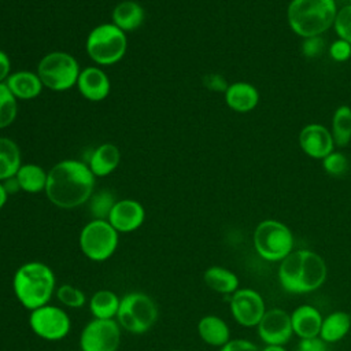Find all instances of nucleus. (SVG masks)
<instances>
[{"instance_id": "nucleus-30", "label": "nucleus", "mask_w": 351, "mask_h": 351, "mask_svg": "<svg viewBox=\"0 0 351 351\" xmlns=\"http://www.w3.org/2000/svg\"><path fill=\"white\" fill-rule=\"evenodd\" d=\"M16 97L7 88L5 82H0V129L8 128L16 118Z\"/></svg>"}, {"instance_id": "nucleus-2", "label": "nucleus", "mask_w": 351, "mask_h": 351, "mask_svg": "<svg viewBox=\"0 0 351 351\" xmlns=\"http://www.w3.org/2000/svg\"><path fill=\"white\" fill-rule=\"evenodd\" d=\"M278 281L288 293H310L321 288L328 277L324 258L311 250H293L278 265Z\"/></svg>"}, {"instance_id": "nucleus-43", "label": "nucleus", "mask_w": 351, "mask_h": 351, "mask_svg": "<svg viewBox=\"0 0 351 351\" xmlns=\"http://www.w3.org/2000/svg\"><path fill=\"white\" fill-rule=\"evenodd\" d=\"M347 1V4H351V0H346Z\"/></svg>"}, {"instance_id": "nucleus-28", "label": "nucleus", "mask_w": 351, "mask_h": 351, "mask_svg": "<svg viewBox=\"0 0 351 351\" xmlns=\"http://www.w3.org/2000/svg\"><path fill=\"white\" fill-rule=\"evenodd\" d=\"M330 133L336 147H346L351 141V107L339 106L332 117Z\"/></svg>"}, {"instance_id": "nucleus-31", "label": "nucleus", "mask_w": 351, "mask_h": 351, "mask_svg": "<svg viewBox=\"0 0 351 351\" xmlns=\"http://www.w3.org/2000/svg\"><path fill=\"white\" fill-rule=\"evenodd\" d=\"M58 300L64 307L70 308H80L86 303V296L82 289L71 285V284H62L55 291Z\"/></svg>"}, {"instance_id": "nucleus-23", "label": "nucleus", "mask_w": 351, "mask_h": 351, "mask_svg": "<svg viewBox=\"0 0 351 351\" xmlns=\"http://www.w3.org/2000/svg\"><path fill=\"white\" fill-rule=\"evenodd\" d=\"M204 284L214 292L222 295H232L240 287L237 274L222 266H210L203 273Z\"/></svg>"}, {"instance_id": "nucleus-5", "label": "nucleus", "mask_w": 351, "mask_h": 351, "mask_svg": "<svg viewBox=\"0 0 351 351\" xmlns=\"http://www.w3.org/2000/svg\"><path fill=\"white\" fill-rule=\"evenodd\" d=\"M85 49L97 66H112L126 53V33L112 22L97 25L89 32L85 40Z\"/></svg>"}, {"instance_id": "nucleus-44", "label": "nucleus", "mask_w": 351, "mask_h": 351, "mask_svg": "<svg viewBox=\"0 0 351 351\" xmlns=\"http://www.w3.org/2000/svg\"><path fill=\"white\" fill-rule=\"evenodd\" d=\"M171 351H181V350H171Z\"/></svg>"}, {"instance_id": "nucleus-27", "label": "nucleus", "mask_w": 351, "mask_h": 351, "mask_svg": "<svg viewBox=\"0 0 351 351\" xmlns=\"http://www.w3.org/2000/svg\"><path fill=\"white\" fill-rule=\"evenodd\" d=\"M22 166V156L18 144L8 137H0V182L16 174Z\"/></svg>"}, {"instance_id": "nucleus-42", "label": "nucleus", "mask_w": 351, "mask_h": 351, "mask_svg": "<svg viewBox=\"0 0 351 351\" xmlns=\"http://www.w3.org/2000/svg\"><path fill=\"white\" fill-rule=\"evenodd\" d=\"M261 351H287V348L284 346H266Z\"/></svg>"}, {"instance_id": "nucleus-6", "label": "nucleus", "mask_w": 351, "mask_h": 351, "mask_svg": "<svg viewBox=\"0 0 351 351\" xmlns=\"http://www.w3.org/2000/svg\"><path fill=\"white\" fill-rule=\"evenodd\" d=\"M252 244L262 259L280 263L293 251L295 239L292 230L284 222L263 219L254 229Z\"/></svg>"}, {"instance_id": "nucleus-29", "label": "nucleus", "mask_w": 351, "mask_h": 351, "mask_svg": "<svg viewBox=\"0 0 351 351\" xmlns=\"http://www.w3.org/2000/svg\"><path fill=\"white\" fill-rule=\"evenodd\" d=\"M115 203V195L108 189H101L92 193L90 199L88 200V208L92 219H107Z\"/></svg>"}, {"instance_id": "nucleus-19", "label": "nucleus", "mask_w": 351, "mask_h": 351, "mask_svg": "<svg viewBox=\"0 0 351 351\" xmlns=\"http://www.w3.org/2000/svg\"><path fill=\"white\" fill-rule=\"evenodd\" d=\"M7 88L16 97V100H32L43 92V82L37 73L27 70H18L10 74L5 80Z\"/></svg>"}, {"instance_id": "nucleus-41", "label": "nucleus", "mask_w": 351, "mask_h": 351, "mask_svg": "<svg viewBox=\"0 0 351 351\" xmlns=\"http://www.w3.org/2000/svg\"><path fill=\"white\" fill-rule=\"evenodd\" d=\"M7 199H8V193L3 185V182H0V210L5 206L7 203Z\"/></svg>"}, {"instance_id": "nucleus-7", "label": "nucleus", "mask_w": 351, "mask_h": 351, "mask_svg": "<svg viewBox=\"0 0 351 351\" xmlns=\"http://www.w3.org/2000/svg\"><path fill=\"white\" fill-rule=\"evenodd\" d=\"M159 315L155 300L144 292H129L121 298L117 313V322L121 329L133 335L148 332L156 322Z\"/></svg>"}, {"instance_id": "nucleus-40", "label": "nucleus", "mask_w": 351, "mask_h": 351, "mask_svg": "<svg viewBox=\"0 0 351 351\" xmlns=\"http://www.w3.org/2000/svg\"><path fill=\"white\" fill-rule=\"evenodd\" d=\"M3 185H4V188H5V191H7V193H8V195H12V193H15V192L21 191L19 184H18V181H16L15 176H14V177H11V178H7L5 181H3Z\"/></svg>"}, {"instance_id": "nucleus-37", "label": "nucleus", "mask_w": 351, "mask_h": 351, "mask_svg": "<svg viewBox=\"0 0 351 351\" xmlns=\"http://www.w3.org/2000/svg\"><path fill=\"white\" fill-rule=\"evenodd\" d=\"M296 351H328V343H325L319 336L310 339H300Z\"/></svg>"}, {"instance_id": "nucleus-25", "label": "nucleus", "mask_w": 351, "mask_h": 351, "mask_svg": "<svg viewBox=\"0 0 351 351\" xmlns=\"http://www.w3.org/2000/svg\"><path fill=\"white\" fill-rule=\"evenodd\" d=\"M119 303L121 298H118L115 292L110 289H99L89 298L88 306L93 318L114 319L117 317Z\"/></svg>"}, {"instance_id": "nucleus-16", "label": "nucleus", "mask_w": 351, "mask_h": 351, "mask_svg": "<svg viewBox=\"0 0 351 351\" xmlns=\"http://www.w3.org/2000/svg\"><path fill=\"white\" fill-rule=\"evenodd\" d=\"M75 86L84 99L101 101L110 95L111 81L99 66H88L80 71Z\"/></svg>"}, {"instance_id": "nucleus-36", "label": "nucleus", "mask_w": 351, "mask_h": 351, "mask_svg": "<svg viewBox=\"0 0 351 351\" xmlns=\"http://www.w3.org/2000/svg\"><path fill=\"white\" fill-rule=\"evenodd\" d=\"M219 351H261L259 347L247 339H230Z\"/></svg>"}, {"instance_id": "nucleus-11", "label": "nucleus", "mask_w": 351, "mask_h": 351, "mask_svg": "<svg viewBox=\"0 0 351 351\" xmlns=\"http://www.w3.org/2000/svg\"><path fill=\"white\" fill-rule=\"evenodd\" d=\"M121 344V326L117 319L89 321L80 335L81 351H118Z\"/></svg>"}, {"instance_id": "nucleus-1", "label": "nucleus", "mask_w": 351, "mask_h": 351, "mask_svg": "<svg viewBox=\"0 0 351 351\" xmlns=\"http://www.w3.org/2000/svg\"><path fill=\"white\" fill-rule=\"evenodd\" d=\"M95 178L85 162L63 159L48 171L44 192L53 206L63 210L77 208L90 199Z\"/></svg>"}, {"instance_id": "nucleus-10", "label": "nucleus", "mask_w": 351, "mask_h": 351, "mask_svg": "<svg viewBox=\"0 0 351 351\" xmlns=\"http://www.w3.org/2000/svg\"><path fill=\"white\" fill-rule=\"evenodd\" d=\"M29 326L40 339L58 341L69 335L71 319L62 307L48 303L30 311Z\"/></svg>"}, {"instance_id": "nucleus-34", "label": "nucleus", "mask_w": 351, "mask_h": 351, "mask_svg": "<svg viewBox=\"0 0 351 351\" xmlns=\"http://www.w3.org/2000/svg\"><path fill=\"white\" fill-rule=\"evenodd\" d=\"M325 49V41L322 40L321 36H314V37H307L303 38L302 41V53L304 58L314 59L319 56Z\"/></svg>"}, {"instance_id": "nucleus-14", "label": "nucleus", "mask_w": 351, "mask_h": 351, "mask_svg": "<svg viewBox=\"0 0 351 351\" xmlns=\"http://www.w3.org/2000/svg\"><path fill=\"white\" fill-rule=\"evenodd\" d=\"M302 151L313 159H324L335 151V141L330 130L321 123H307L299 133Z\"/></svg>"}, {"instance_id": "nucleus-21", "label": "nucleus", "mask_w": 351, "mask_h": 351, "mask_svg": "<svg viewBox=\"0 0 351 351\" xmlns=\"http://www.w3.org/2000/svg\"><path fill=\"white\" fill-rule=\"evenodd\" d=\"M112 23L122 32L129 33L137 30L145 19V11L141 4L134 0H123L118 3L111 14Z\"/></svg>"}, {"instance_id": "nucleus-20", "label": "nucleus", "mask_w": 351, "mask_h": 351, "mask_svg": "<svg viewBox=\"0 0 351 351\" xmlns=\"http://www.w3.org/2000/svg\"><path fill=\"white\" fill-rule=\"evenodd\" d=\"M121 162V151L112 143H103L97 145L88 160V167L95 177H106L115 171Z\"/></svg>"}, {"instance_id": "nucleus-3", "label": "nucleus", "mask_w": 351, "mask_h": 351, "mask_svg": "<svg viewBox=\"0 0 351 351\" xmlns=\"http://www.w3.org/2000/svg\"><path fill=\"white\" fill-rule=\"evenodd\" d=\"M12 291L16 300L32 311L49 303L56 291V278L47 263L26 262L14 273Z\"/></svg>"}, {"instance_id": "nucleus-22", "label": "nucleus", "mask_w": 351, "mask_h": 351, "mask_svg": "<svg viewBox=\"0 0 351 351\" xmlns=\"http://www.w3.org/2000/svg\"><path fill=\"white\" fill-rule=\"evenodd\" d=\"M197 335L203 343L211 347H222L230 340V329L228 324L218 315L208 314L199 319Z\"/></svg>"}, {"instance_id": "nucleus-32", "label": "nucleus", "mask_w": 351, "mask_h": 351, "mask_svg": "<svg viewBox=\"0 0 351 351\" xmlns=\"http://www.w3.org/2000/svg\"><path fill=\"white\" fill-rule=\"evenodd\" d=\"M322 167L329 176L340 177L348 170V159L343 152L333 151L322 159Z\"/></svg>"}, {"instance_id": "nucleus-17", "label": "nucleus", "mask_w": 351, "mask_h": 351, "mask_svg": "<svg viewBox=\"0 0 351 351\" xmlns=\"http://www.w3.org/2000/svg\"><path fill=\"white\" fill-rule=\"evenodd\" d=\"M322 314L311 304H300L291 313L293 335L299 339L318 337L322 325Z\"/></svg>"}, {"instance_id": "nucleus-38", "label": "nucleus", "mask_w": 351, "mask_h": 351, "mask_svg": "<svg viewBox=\"0 0 351 351\" xmlns=\"http://www.w3.org/2000/svg\"><path fill=\"white\" fill-rule=\"evenodd\" d=\"M204 85L215 92H223L226 90V88L229 86V84L226 82V80L219 75V74H208L204 77Z\"/></svg>"}, {"instance_id": "nucleus-13", "label": "nucleus", "mask_w": 351, "mask_h": 351, "mask_svg": "<svg viewBox=\"0 0 351 351\" xmlns=\"http://www.w3.org/2000/svg\"><path fill=\"white\" fill-rule=\"evenodd\" d=\"M256 328L259 339L266 346H285L293 336L291 314L277 307L266 310Z\"/></svg>"}, {"instance_id": "nucleus-9", "label": "nucleus", "mask_w": 351, "mask_h": 351, "mask_svg": "<svg viewBox=\"0 0 351 351\" xmlns=\"http://www.w3.org/2000/svg\"><path fill=\"white\" fill-rule=\"evenodd\" d=\"M119 243V233L107 219H90L86 222L78 237L81 252L93 262L110 259Z\"/></svg>"}, {"instance_id": "nucleus-4", "label": "nucleus", "mask_w": 351, "mask_h": 351, "mask_svg": "<svg viewBox=\"0 0 351 351\" xmlns=\"http://www.w3.org/2000/svg\"><path fill=\"white\" fill-rule=\"evenodd\" d=\"M337 11L336 0H291L287 21L291 30L302 38L322 36L333 27Z\"/></svg>"}, {"instance_id": "nucleus-18", "label": "nucleus", "mask_w": 351, "mask_h": 351, "mask_svg": "<svg viewBox=\"0 0 351 351\" xmlns=\"http://www.w3.org/2000/svg\"><path fill=\"white\" fill-rule=\"evenodd\" d=\"M223 95L226 106L230 110L241 114L252 111L259 103L258 89L247 81H237L229 84Z\"/></svg>"}, {"instance_id": "nucleus-35", "label": "nucleus", "mask_w": 351, "mask_h": 351, "mask_svg": "<svg viewBox=\"0 0 351 351\" xmlns=\"http://www.w3.org/2000/svg\"><path fill=\"white\" fill-rule=\"evenodd\" d=\"M329 55L335 62H347L351 58V44L337 38L329 45Z\"/></svg>"}, {"instance_id": "nucleus-24", "label": "nucleus", "mask_w": 351, "mask_h": 351, "mask_svg": "<svg viewBox=\"0 0 351 351\" xmlns=\"http://www.w3.org/2000/svg\"><path fill=\"white\" fill-rule=\"evenodd\" d=\"M351 329V315L346 311H333L324 317L319 337L328 343L333 344L340 341L347 336Z\"/></svg>"}, {"instance_id": "nucleus-8", "label": "nucleus", "mask_w": 351, "mask_h": 351, "mask_svg": "<svg viewBox=\"0 0 351 351\" xmlns=\"http://www.w3.org/2000/svg\"><path fill=\"white\" fill-rule=\"evenodd\" d=\"M78 60L69 52L52 51L37 64V74L44 85L53 92H64L77 85L80 75Z\"/></svg>"}, {"instance_id": "nucleus-12", "label": "nucleus", "mask_w": 351, "mask_h": 351, "mask_svg": "<svg viewBox=\"0 0 351 351\" xmlns=\"http://www.w3.org/2000/svg\"><path fill=\"white\" fill-rule=\"evenodd\" d=\"M229 310L233 319L244 326H256L266 313L263 296L252 288H239L230 295Z\"/></svg>"}, {"instance_id": "nucleus-33", "label": "nucleus", "mask_w": 351, "mask_h": 351, "mask_svg": "<svg viewBox=\"0 0 351 351\" xmlns=\"http://www.w3.org/2000/svg\"><path fill=\"white\" fill-rule=\"evenodd\" d=\"M333 29L339 38L351 44V4H346L339 8L335 18Z\"/></svg>"}, {"instance_id": "nucleus-15", "label": "nucleus", "mask_w": 351, "mask_h": 351, "mask_svg": "<svg viewBox=\"0 0 351 351\" xmlns=\"http://www.w3.org/2000/svg\"><path fill=\"white\" fill-rule=\"evenodd\" d=\"M145 219L143 204L134 199H121L114 204L107 221L118 233H130L137 230Z\"/></svg>"}, {"instance_id": "nucleus-26", "label": "nucleus", "mask_w": 351, "mask_h": 351, "mask_svg": "<svg viewBox=\"0 0 351 351\" xmlns=\"http://www.w3.org/2000/svg\"><path fill=\"white\" fill-rule=\"evenodd\" d=\"M15 178L19 184L21 191L27 193H38L45 191L48 171L36 163H27L19 167Z\"/></svg>"}, {"instance_id": "nucleus-39", "label": "nucleus", "mask_w": 351, "mask_h": 351, "mask_svg": "<svg viewBox=\"0 0 351 351\" xmlns=\"http://www.w3.org/2000/svg\"><path fill=\"white\" fill-rule=\"evenodd\" d=\"M11 74V60L8 55L0 49V82H5V80Z\"/></svg>"}]
</instances>
